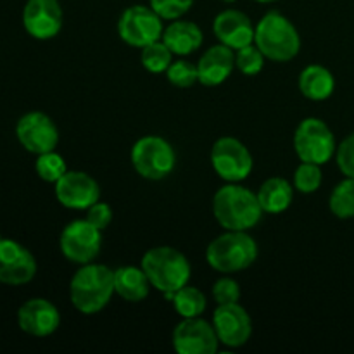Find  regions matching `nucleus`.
I'll return each mask as SVG.
<instances>
[{
    "label": "nucleus",
    "instance_id": "obj_1",
    "mask_svg": "<svg viewBox=\"0 0 354 354\" xmlns=\"http://www.w3.org/2000/svg\"><path fill=\"white\" fill-rule=\"evenodd\" d=\"M114 270L100 263L80 265L69 282V299L73 308L85 317L100 313L114 296Z\"/></svg>",
    "mask_w": 354,
    "mask_h": 354
},
{
    "label": "nucleus",
    "instance_id": "obj_2",
    "mask_svg": "<svg viewBox=\"0 0 354 354\" xmlns=\"http://www.w3.org/2000/svg\"><path fill=\"white\" fill-rule=\"evenodd\" d=\"M263 214L256 192L241 183H227L213 197V216L225 230H251Z\"/></svg>",
    "mask_w": 354,
    "mask_h": 354
},
{
    "label": "nucleus",
    "instance_id": "obj_3",
    "mask_svg": "<svg viewBox=\"0 0 354 354\" xmlns=\"http://www.w3.org/2000/svg\"><path fill=\"white\" fill-rule=\"evenodd\" d=\"M140 266L144 268L145 275L149 277L151 286L165 294L168 301L176 290L187 286L192 277V266H190L189 258L171 245L151 248L142 256Z\"/></svg>",
    "mask_w": 354,
    "mask_h": 354
},
{
    "label": "nucleus",
    "instance_id": "obj_4",
    "mask_svg": "<svg viewBox=\"0 0 354 354\" xmlns=\"http://www.w3.org/2000/svg\"><path fill=\"white\" fill-rule=\"evenodd\" d=\"M259 254L254 237L242 230H227L209 242L206 261L221 275H234L251 268Z\"/></svg>",
    "mask_w": 354,
    "mask_h": 354
},
{
    "label": "nucleus",
    "instance_id": "obj_5",
    "mask_svg": "<svg viewBox=\"0 0 354 354\" xmlns=\"http://www.w3.org/2000/svg\"><path fill=\"white\" fill-rule=\"evenodd\" d=\"M254 44L268 61L289 62L301 50V37L292 21L270 10L256 24Z\"/></svg>",
    "mask_w": 354,
    "mask_h": 354
},
{
    "label": "nucleus",
    "instance_id": "obj_6",
    "mask_svg": "<svg viewBox=\"0 0 354 354\" xmlns=\"http://www.w3.org/2000/svg\"><path fill=\"white\" fill-rule=\"evenodd\" d=\"M130 161L135 171L145 180L161 182L168 178L176 166V152L166 138L145 135L133 144Z\"/></svg>",
    "mask_w": 354,
    "mask_h": 354
},
{
    "label": "nucleus",
    "instance_id": "obj_7",
    "mask_svg": "<svg viewBox=\"0 0 354 354\" xmlns=\"http://www.w3.org/2000/svg\"><path fill=\"white\" fill-rule=\"evenodd\" d=\"M294 151L299 161L327 165L337 151L330 127L320 118H306L294 131Z\"/></svg>",
    "mask_w": 354,
    "mask_h": 354
},
{
    "label": "nucleus",
    "instance_id": "obj_8",
    "mask_svg": "<svg viewBox=\"0 0 354 354\" xmlns=\"http://www.w3.org/2000/svg\"><path fill=\"white\" fill-rule=\"evenodd\" d=\"M151 6H131L118 19V37L127 45L144 48L145 45L162 38L165 23Z\"/></svg>",
    "mask_w": 354,
    "mask_h": 354
},
{
    "label": "nucleus",
    "instance_id": "obj_9",
    "mask_svg": "<svg viewBox=\"0 0 354 354\" xmlns=\"http://www.w3.org/2000/svg\"><path fill=\"white\" fill-rule=\"evenodd\" d=\"M211 166L227 183H241L252 173L254 161L245 144L235 137H220L211 147Z\"/></svg>",
    "mask_w": 354,
    "mask_h": 354
},
{
    "label": "nucleus",
    "instance_id": "obj_10",
    "mask_svg": "<svg viewBox=\"0 0 354 354\" xmlns=\"http://www.w3.org/2000/svg\"><path fill=\"white\" fill-rule=\"evenodd\" d=\"M62 256L75 265L95 261L102 249V230L93 227L88 220H73L66 225L59 237Z\"/></svg>",
    "mask_w": 354,
    "mask_h": 354
},
{
    "label": "nucleus",
    "instance_id": "obj_11",
    "mask_svg": "<svg viewBox=\"0 0 354 354\" xmlns=\"http://www.w3.org/2000/svg\"><path fill=\"white\" fill-rule=\"evenodd\" d=\"M16 138L31 154H45V152L55 151L57 147V124L48 114L41 113V111H31L17 120Z\"/></svg>",
    "mask_w": 354,
    "mask_h": 354
},
{
    "label": "nucleus",
    "instance_id": "obj_12",
    "mask_svg": "<svg viewBox=\"0 0 354 354\" xmlns=\"http://www.w3.org/2000/svg\"><path fill=\"white\" fill-rule=\"evenodd\" d=\"M171 344L178 354H214L220 348V339L213 324L203 317L182 318L173 328Z\"/></svg>",
    "mask_w": 354,
    "mask_h": 354
},
{
    "label": "nucleus",
    "instance_id": "obj_13",
    "mask_svg": "<svg viewBox=\"0 0 354 354\" xmlns=\"http://www.w3.org/2000/svg\"><path fill=\"white\" fill-rule=\"evenodd\" d=\"M214 330L220 344L228 349H239L249 342L252 335V320L241 303L218 304L213 313Z\"/></svg>",
    "mask_w": 354,
    "mask_h": 354
},
{
    "label": "nucleus",
    "instance_id": "obj_14",
    "mask_svg": "<svg viewBox=\"0 0 354 354\" xmlns=\"http://www.w3.org/2000/svg\"><path fill=\"white\" fill-rule=\"evenodd\" d=\"M54 187L55 199L66 209L86 211L100 201L99 182L88 173L78 169H68Z\"/></svg>",
    "mask_w": 354,
    "mask_h": 354
},
{
    "label": "nucleus",
    "instance_id": "obj_15",
    "mask_svg": "<svg viewBox=\"0 0 354 354\" xmlns=\"http://www.w3.org/2000/svg\"><path fill=\"white\" fill-rule=\"evenodd\" d=\"M64 23V12L59 0H28L23 9V26L35 40H52Z\"/></svg>",
    "mask_w": 354,
    "mask_h": 354
},
{
    "label": "nucleus",
    "instance_id": "obj_16",
    "mask_svg": "<svg viewBox=\"0 0 354 354\" xmlns=\"http://www.w3.org/2000/svg\"><path fill=\"white\" fill-rule=\"evenodd\" d=\"M37 259L30 249L12 239H0V283L24 286L37 275Z\"/></svg>",
    "mask_w": 354,
    "mask_h": 354
},
{
    "label": "nucleus",
    "instance_id": "obj_17",
    "mask_svg": "<svg viewBox=\"0 0 354 354\" xmlns=\"http://www.w3.org/2000/svg\"><path fill=\"white\" fill-rule=\"evenodd\" d=\"M17 325L21 330L33 337H48L57 332L61 313L57 306L45 297H33L21 304L17 310Z\"/></svg>",
    "mask_w": 354,
    "mask_h": 354
},
{
    "label": "nucleus",
    "instance_id": "obj_18",
    "mask_svg": "<svg viewBox=\"0 0 354 354\" xmlns=\"http://www.w3.org/2000/svg\"><path fill=\"white\" fill-rule=\"evenodd\" d=\"M213 33L218 44L230 47L232 50L254 44L256 26L251 17L237 9L221 10L213 21Z\"/></svg>",
    "mask_w": 354,
    "mask_h": 354
},
{
    "label": "nucleus",
    "instance_id": "obj_19",
    "mask_svg": "<svg viewBox=\"0 0 354 354\" xmlns=\"http://www.w3.org/2000/svg\"><path fill=\"white\" fill-rule=\"evenodd\" d=\"M235 69V50L223 44L207 48L197 62L199 83L204 86H220Z\"/></svg>",
    "mask_w": 354,
    "mask_h": 354
},
{
    "label": "nucleus",
    "instance_id": "obj_20",
    "mask_svg": "<svg viewBox=\"0 0 354 354\" xmlns=\"http://www.w3.org/2000/svg\"><path fill=\"white\" fill-rule=\"evenodd\" d=\"M162 41L168 45L173 55L178 57H187V55L194 54L203 47L204 33L194 21L187 19H175L165 28L162 31Z\"/></svg>",
    "mask_w": 354,
    "mask_h": 354
},
{
    "label": "nucleus",
    "instance_id": "obj_21",
    "mask_svg": "<svg viewBox=\"0 0 354 354\" xmlns=\"http://www.w3.org/2000/svg\"><path fill=\"white\" fill-rule=\"evenodd\" d=\"M151 282L142 266L127 265L114 270V292L127 303H142L151 292Z\"/></svg>",
    "mask_w": 354,
    "mask_h": 354
},
{
    "label": "nucleus",
    "instance_id": "obj_22",
    "mask_svg": "<svg viewBox=\"0 0 354 354\" xmlns=\"http://www.w3.org/2000/svg\"><path fill=\"white\" fill-rule=\"evenodd\" d=\"M297 86L303 97L313 102L330 99L335 90V78L328 68L322 64H308L297 78Z\"/></svg>",
    "mask_w": 354,
    "mask_h": 354
},
{
    "label": "nucleus",
    "instance_id": "obj_23",
    "mask_svg": "<svg viewBox=\"0 0 354 354\" xmlns=\"http://www.w3.org/2000/svg\"><path fill=\"white\" fill-rule=\"evenodd\" d=\"M263 213L280 214L287 211L294 199V185L283 176H272L265 180L256 192Z\"/></svg>",
    "mask_w": 354,
    "mask_h": 354
},
{
    "label": "nucleus",
    "instance_id": "obj_24",
    "mask_svg": "<svg viewBox=\"0 0 354 354\" xmlns=\"http://www.w3.org/2000/svg\"><path fill=\"white\" fill-rule=\"evenodd\" d=\"M169 303L173 304L176 313L182 318H196L203 317V313L207 308V299L204 296V292L197 287L183 286L182 289L176 290L171 297H169Z\"/></svg>",
    "mask_w": 354,
    "mask_h": 354
},
{
    "label": "nucleus",
    "instance_id": "obj_25",
    "mask_svg": "<svg viewBox=\"0 0 354 354\" xmlns=\"http://www.w3.org/2000/svg\"><path fill=\"white\" fill-rule=\"evenodd\" d=\"M328 207L339 220L354 218V178L344 176V180L334 187L328 197Z\"/></svg>",
    "mask_w": 354,
    "mask_h": 354
},
{
    "label": "nucleus",
    "instance_id": "obj_26",
    "mask_svg": "<svg viewBox=\"0 0 354 354\" xmlns=\"http://www.w3.org/2000/svg\"><path fill=\"white\" fill-rule=\"evenodd\" d=\"M173 57L175 55H173V52L169 50L168 45L162 40L152 41V44L140 48L142 66H144L145 71L152 73V75H162V73H166V69L173 62Z\"/></svg>",
    "mask_w": 354,
    "mask_h": 354
},
{
    "label": "nucleus",
    "instance_id": "obj_27",
    "mask_svg": "<svg viewBox=\"0 0 354 354\" xmlns=\"http://www.w3.org/2000/svg\"><path fill=\"white\" fill-rule=\"evenodd\" d=\"M322 182H324V175H322L320 165L301 161V165L294 171V190L301 194H306V196L315 194L322 187Z\"/></svg>",
    "mask_w": 354,
    "mask_h": 354
},
{
    "label": "nucleus",
    "instance_id": "obj_28",
    "mask_svg": "<svg viewBox=\"0 0 354 354\" xmlns=\"http://www.w3.org/2000/svg\"><path fill=\"white\" fill-rule=\"evenodd\" d=\"M35 171L40 176L44 182L47 183H55L62 178L66 171H68V166H66L64 158L61 154H57L55 151L45 152V154L37 156V161H35Z\"/></svg>",
    "mask_w": 354,
    "mask_h": 354
},
{
    "label": "nucleus",
    "instance_id": "obj_29",
    "mask_svg": "<svg viewBox=\"0 0 354 354\" xmlns=\"http://www.w3.org/2000/svg\"><path fill=\"white\" fill-rule=\"evenodd\" d=\"M166 78L176 88H190L196 83H199V71L197 64H192L187 59H176L166 69Z\"/></svg>",
    "mask_w": 354,
    "mask_h": 354
},
{
    "label": "nucleus",
    "instance_id": "obj_30",
    "mask_svg": "<svg viewBox=\"0 0 354 354\" xmlns=\"http://www.w3.org/2000/svg\"><path fill=\"white\" fill-rule=\"evenodd\" d=\"M266 57L263 52L256 47V44L245 45V47L235 50V69L245 76H256L265 68Z\"/></svg>",
    "mask_w": 354,
    "mask_h": 354
},
{
    "label": "nucleus",
    "instance_id": "obj_31",
    "mask_svg": "<svg viewBox=\"0 0 354 354\" xmlns=\"http://www.w3.org/2000/svg\"><path fill=\"white\" fill-rule=\"evenodd\" d=\"M149 6L165 21H175L189 12L194 0H149Z\"/></svg>",
    "mask_w": 354,
    "mask_h": 354
},
{
    "label": "nucleus",
    "instance_id": "obj_32",
    "mask_svg": "<svg viewBox=\"0 0 354 354\" xmlns=\"http://www.w3.org/2000/svg\"><path fill=\"white\" fill-rule=\"evenodd\" d=\"M211 294H213V299L216 301V304L239 303L241 301V286L230 275H223L214 282Z\"/></svg>",
    "mask_w": 354,
    "mask_h": 354
},
{
    "label": "nucleus",
    "instance_id": "obj_33",
    "mask_svg": "<svg viewBox=\"0 0 354 354\" xmlns=\"http://www.w3.org/2000/svg\"><path fill=\"white\" fill-rule=\"evenodd\" d=\"M335 161H337V166L342 175L354 178V131L337 145Z\"/></svg>",
    "mask_w": 354,
    "mask_h": 354
},
{
    "label": "nucleus",
    "instance_id": "obj_34",
    "mask_svg": "<svg viewBox=\"0 0 354 354\" xmlns=\"http://www.w3.org/2000/svg\"><path fill=\"white\" fill-rule=\"evenodd\" d=\"M85 218L93 225V227H97L99 230L104 232L109 227L111 221H113V209H111L109 204L100 203L99 201V203H95L93 206H90L88 209H86Z\"/></svg>",
    "mask_w": 354,
    "mask_h": 354
},
{
    "label": "nucleus",
    "instance_id": "obj_35",
    "mask_svg": "<svg viewBox=\"0 0 354 354\" xmlns=\"http://www.w3.org/2000/svg\"><path fill=\"white\" fill-rule=\"evenodd\" d=\"M254 2H258V3H273V2H277V0H254Z\"/></svg>",
    "mask_w": 354,
    "mask_h": 354
},
{
    "label": "nucleus",
    "instance_id": "obj_36",
    "mask_svg": "<svg viewBox=\"0 0 354 354\" xmlns=\"http://www.w3.org/2000/svg\"><path fill=\"white\" fill-rule=\"evenodd\" d=\"M223 2H227V3H232V2H235V0H223Z\"/></svg>",
    "mask_w": 354,
    "mask_h": 354
}]
</instances>
